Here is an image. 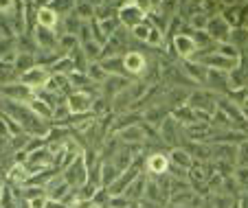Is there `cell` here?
Segmentation results:
<instances>
[{
  "label": "cell",
  "instance_id": "1",
  "mask_svg": "<svg viewBox=\"0 0 248 208\" xmlns=\"http://www.w3.org/2000/svg\"><path fill=\"white\" fill-rule=\"evenodd\" d=\"M165 48H169V53L176 55L180 61L191 59V57L196 55V51H198L196 42H193V37L189 35V33H178V35H173L171 40L167 42V46Z\"/></svg>",
  "mask_w": 248,
  "mask_h": 208
},
{
  "label": "cell",
  "instance_id": "2",
  "mask_svg": "<svg viewBox=\"0 0 248 208\" xmlns=\"http://www.w3.org/2000/svg\"><path fill=\"white\" fill-rule=\"evenodd\" d=\"M117 18L123 29L132 31L134 27L145 22L147 15H145V11L139 7V2H121V7H119V11H117Z\"/></svg>",
  "mask_w": 248,
  "mask_h": 208
},
{
  "label": "cell",
  "instance_id": "3",
  "mask_svg": "<svg viewBox=\"0 0 248 208\" xmlns=\"http://www.w3.org/2000/svg\"><path fill=\"white\" fill-rule=\"evenodd\" d=\"M48 79H51V73H48V68H44V66H33L31 70H27V73H22L18 77V83H22V86H27L29 90H31L33 94L40 92V90L46 88Z\"/></svg>",
  "mask_w": 248,
  "mask_h": 208
},
{
  "label": "cell",
  "instance_id": "4",
  "mask_svg": "<svg viewBox=\"0 0 248 208\" xmlns=\"http://www.w3.org/2000/svg\"><path fill=\"white\" fill-rule=\"evenodd\" d=\"M93 101L94 97L84 90H73L66 97V105H68L70 116H79V114H90L93 112Z\"/></svg>",
  "mask_w": 248,
  "mask_h": 208
},
{
  "label": "cell",
  "instance_id": "5",
  "mask_svg": "<svg viewBox=\"0 0 248 208\" xmlns=\"http://www.w3.org/2000/svg\"><path fill=\"white\" fill-rule=\"evenodd\" d=\"M147 66H150V61H147V57L140 51L132 48V51H127L123 55V68H125V74L130 79H140L143 73L147 70Z\"/></svg>",
  "mask_w": 248,
  "mask_h": 208
},
{
  "label": "cell",
  "instance_id": "6",
  "mask_svg": "<svg viewBox=\"0 0 248 208\" xmlns=\"http://www.w3.org/2000/svg\"><path fill=\"white\" fill-rule=\"evenodd\" d=\"M33 99V92L22 86V83H7V86H0V101H9V103H20V105H27Z\"/></svg>",
  "mask_w": 248,
  "mask_h": 208
},
{
  "label": "cell",
  "instance_id": "7",
  "mask_svg": "<svg viewBox=\"0 0 248 208\" xmlns=\"http://www.w3.org/2000/svg\"><path fill=\"white\" fill-rule=\"evenodd\" d=\"M169 156L165 151H154V153H147L145 158V176L147 178H154V180H158V178L167 176L169 173Z\"/></svg>",
  "mask_w": 248,
  "mask_h": 208
},
{
  "label": "cell",
  "instance_id": "8",
  "mask_svg": "<svg viewBox=\"0 0 248 208\" xmlns=\"http://www.w3.org/2000/svg\"><path fill=\"white\" fill-rule=\"evenodd\" d=\"M62 178H64L73 189L84 186L86 182H88V166H86V162H84V156H79L70 166H66L64 171H62Z\"/></svg>",
  "mask_w": 248,
  "mask_h": 208
},
{
  "label": "cell",
  "instance_id": "9",
  "mask_svg": "<svg viewBox=\"0 0 248 208\" xmlns=\"http://www.w3.org/2000/svg\"><path fill=\"white\" fill-rule=\"evenodd\" d=\"M140 123H143V120H140ZM140 123L132 125V127H125V130L117 132V134H112V136L123 145V147H143V143L147 140V136H145V130H143V125Z\"/></svg>",
  "mask_w": 248,
  "mask_h": 208
},
{
  "label": "cell",
  "instance_id": "10",
  "mask_svg": "<svg viewBox=\"0 0 248 208\" xmlns=\"http://www.w3.org/2000/svg\"><path fill=\"white\" fill-rule=\"evenodd\" d=\"M180 70H183V74L187 77V81L191 83V86H202V88L206 86L209 70H206L202 64L191 61V59H185V61H180Z\"/></svg>",
  "mask_w": 248,
  "mask_h": 208
},
{
  "label": "cell",
  "instance_id": "11",
  "mask_svg": "<svg viewBox=\"0 0 248 208\" xmlns=\"http://www.w3.org/2000/svg\"><path fill=\"white\" fill-rule=\"evenodd\" d=\"M29 35L33 37L38 51H57V37H60V33L57 31H48V29L35 27Z\"/></svg>",
  "mask_w": 248,
  "mask_h": 208
},
{
  "label": "cell",
  "instance_id": "12",
  "mask_svg": "<svg viewBox=\"0 0 248 208\" xmlns=\"http://www.w3.org/2000/svg\"><path fill=\"white\" fill-rule=\"evenodd\" d=\"M198 64H202L206 70H216V73H226L229 74L231 70L239 68V61H233V59H226V57L217 55V53H211V55L202 57Z\"/></svg>",
  "mask_w": 248,
  "mask_h": 208
},
{
  "label": "cell",
  "instance_id": "13",
  "mask_svg": "<svg viewBox=\"0 0 248 208\" xmlns=\"http://www.w3.org/2000/svg\"><path fill=\"white\" fill-rule=\"evenodd\" d=\"M231 31L233 29L229 27V24L224 22V20L220 18V15H216V18H211L209 20V24H206V33H209V37L216 44H222V42H229V37H231Z\"/></svg>",
  "mask_w": 248,
  "mask_h": 208
},
{
  "label": "cell",
  "instance_id": "14",
  "mask_svg": "<svg viewBox=\"0 0 248 208\" xmlns=\"http://www.w3.org/2000/svg\"><path fill=\"white\" fill-rule=\"evenodd\" d=\"M60 22H62L60 15H57L55 11L46 5V2H44V5H40L38 14H35V24H38V27L48 29V31H57V29H60Z\"/></svg>",
  "mask_w": 248,
  "mask_h": 208
},
{
  "label": "cell",
  "instance_id": "15",
  "mask_svg": "<svg viewBox=\"0 0 248 208\" xmlns=\"http://www.w3.org/2000/svg\"><path fill=\"white\" fill-rule=\"evenodd\" d=\"M158 138H160V143H165L169 149H173V147H178V123L169 116V119H165L163 120V125L158 127Z\"/></svg>",
  "mask_w": 248,
  "mask_h": 208
},
{
  "label": "cell",
  "instance_id": "16",
  "mask_svg": "<svg viewBox=\"0 0 248 208\" xmlns=\"http://www.w3.org/2000/svg\"><path fill=\"white\" fill-rule=\"evenodd\" d=\"M167 156H169V164L176 166V169H183V171H189V169H193V164H196V160H193L191 153H189L185 147L169 149Z\"/></svg>",
  "mask_w": 248,
  "mask_h": 208
},
{
  "label": "cell",
  "instance_id": "17",
  "mask_svg": "<svg viewBox=\"0 0 248 208\" xmlns=\"http://www.w3.org/2000/svg\"><path fill=\"white\" fill-rule=\"evenodd\" d=\"M169 116H171V110L165 107L163 103H158V105H152L143 112V123H147V125H152L154 130H158L160 125H163V120L169 119Z\"/></svg>",
  "mask_w": 248,
  "mask_h": 208
},
{
  "label": "cell",
  "instance_id": "18",
  "mask_svg": "<svg viewBox=\"0 0 248 208\" xmlns=\"http://www.w3.org/2000/svg\"><path fill=\"white\" fill-rule=\"evenodd\" d=\"M145 184H147V176H145V173H140V176L136 178V180L125 189L123 197H125L130 204L140 202V199H143V193H145Z\"/></svg>",
  "mask_w": 248,
  "mask_h": 208
},
{
  "label": "cell",
  "instance_id": "19",
  "mask_svg": "<svg viewBox=\"0 0 248 208\" xmlns=\"http://www.w3.org/2000/svg\"><path fill=\"white\" fill-rule=\"evenodd\" d=\"M27 107H29V112H31V114L35 116V119L44 120V123H51V119H53V110H51V107H48L40 97H35V94H33V99L27 103Z\"/></svg>",
  "mask_w": 248,
  "mask_h": 208
},
{
  "label": "cell",
  "instance_id": "20",
  "mask_svg": "<svg viewBox=\"0 0 248 208\" xmlns=\"http://www.w3.org/2000/svg\"><path fill=\"white\" fill-rule=\"evenodd\" d=\"M119 176H121V171H119L112 162H110V160H101V169H99V184H101L103 189H108V186L112 184Z\"/></svg>",
  "mask_w": 248,
  "mask_h": 208
},
{
  "label": "cell",
  "instance_id": "21",
  "mask_svg": "<svg viewBox=\"0 0 248 208\" xmlns=\"http://www.w3.org/2000/svg\"><path fill=\"white\" fill-rule=\"evenodd\" d=\"M171 119L176 120L178 125H185V127H189V125H193V123H198V114L191 110V107L185 103V105H180V107H176V110H171Z\"/></svg>",
  "mask_w": 248,
  "mask_h": 208
},
{
  "label": "cell",
  "instance_id": "22",
  "mask_svg": "<svg viewBox=\"0 0 248 208\" xmlns=\"http://www.w3.org/2000/svg\"><path fill=\"white\" fill-rule=\"evenodd\" d=\"M101 68L106 70L108 77H127L125 74V68H123V55L121 57H110V59H103L99 61Z\"/></svg>",
  "mask_w": 248,
  "mask_h": 208
},
{
  "label": "cell",
  "instance_id": "23",
  "mask_svg": "<svg viewBox=\"0 0 248 208\" xmlns=\"http://www.w3.org/2000/svg\"><path fill=\"white\" fill-rule=\"evenodd\" d=\"M33 66H35V53H20L18 51V55H16V59H14V70H16V74H22V73H27V70H31Z\"/></svg>",
  "mask_w": 248,
  "mask_h": 208
},
{
  "label": "cell",
  "instance_id": "24",
  "mask_svg": "<svg viewBox=\"0 0 248 208\" xmlns=\"http://www.w3.org/2000/svg\"><path fill=\"white\" fill-rule=\"evenodd\" d=\"M86 77H88V81L94 83V86H103L106 79H108V74H106V70L101 68L99 61H93V64H88V68H86Z\"/></svg>",
  "mask_w": 248,
  "mask_h": 208
},
{
  "label": "cell",
  "instance_id": "25",
  "mask_svg": "<svg viewBox=\"0 0 248 208\" xmlns=\"http://www.w3.org/2000/svg\"><path fill=\"white\" fill-rule=\"evenodd\" d=\"M216 53L217 55H222V57H226V59H233V61L242 59V51H239L235 44H231V42H222V44H217Z\"/></svg>",
  "mask_w": 248,
  "mask_h": 208
},
{
  "label": "cell",
  "instance_id": "26",
  "mask_svg": "<svg viewBox=\"0 0 248 208\" xmlns=\"http://www.w3.org/2000/svg\"><path fill=\"white\" fill-rule=\"evenodd\" d=\"M73 14H75L81 22H90V20H94V2H75Z\"/></svg>",
  "mask_w": 248,
  "mask_h": 208
},
{
  "label": "cell",
  "instance_id": "27",
  "mask_svg": "<svg viewBox=\"0 0 248 208\" xmlns=\"http://www.w3.org/2000/svg\"><path fill=\"white\" fill-rule=\"evenodd\" d=\"M150 31H152V24L145 20L143 24H139V27L132 29L130 35H132V40H134V42H143V44H145V42H147V35H150Z\"/></svg>",
  "mask_w": 248,
  "mask_h": 208
},
{
  "label": "cell",
  "instance_id": "28",
  "mask_svg": "<svg viewBox=\"0 0 248 208\" xmlns=\"http://www.w3.org/2000/svg\"><path fill=\"white\" fill-rule=\"evenodd\" d=\"M235 166H248V140L237 145V162Z\"/></svg>",
  "mask_w": 248,
  "mask_h": 208
},
{
  "label": "cell",
  "instance_id": "29",
  "mask_svg": "<svg viewBox=\"0 0 248 208\" xmlns=\"http://www.w3.org/2000/svg\"><path fill=\"white\" fill-rule=\"evenodd\" d=\"M132 204L127 202L123 195H117V197H110V202H108V208H130Z\"/></svg>",
  "mask_w": 248,
  "mask_h": 208
},
{
  "label": "cell",
  "instance_id": "30",
  "mask_svg": "<svg viewBox=\"0 0 248 208\" xmlns=\"http://www.w3.org/2000/svg\"><path fill=\"white\" fill-rule=\"evenodd\" d=\"M27 208H44L46 204V195H38V197H31V199H24Z\"/></svg>",
  "mask_w": 248,
  "mask_h": 208
},
{
  "label": "cell",
  "instance_id": "31",
  "mask_svg": "<svg viewBox=\"0 0 248 208\" xmlns=\"http://www.w3.org/2000/svg\"><path fill=\"white\" fill-rule=\"evenodd\" d=\"M44 208H66L62 202H55V199H46V204H44Z\"/></svg>",
  "mask_w": 248,
  "mask_h": 208
},
{
  "label": "cell",
  "instance_id": "32",
  "mask_svg": "<svg viewBox=\"0 0 248 208\" xmlns=\"http://www.w3.org/2000/svg\"><path fill=\"white\" fill-rule=\"evenodd\" d=\"M79 206H84V208H101V206H94V204H79Z\"/></svg>",
  "mask_w": 248,
  "mask_h": 208
},
{
  "label": "cell",
  "instance_id": "33",
  "mask_svg": "<svg viewBox=\"0 0 248 208\" xmlns=\"http://www.w3.org/2000/svg\"><path fill=\"white\" fill-rule=\"evenodd\" d=\"M2 186H5V182H0V197H2Z\"/></svg>",
  "mask_w": 248,
  "mask_h": 208
}]
</instances>
